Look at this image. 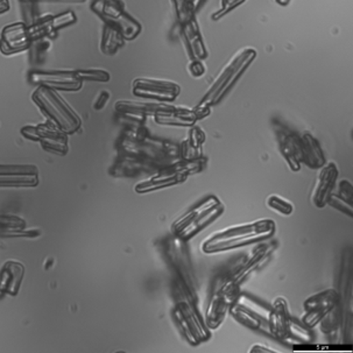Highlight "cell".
I'll use <instances>...</instances> for the list:
<instances>
[{
	"instance_id": "f546056e",
	"label": "cell",
	"mask_w": 353,
	"mask_h": 353,
	"mask_svg": "<svg viewBox=\"0 0 353 353\" xmlns=\"http://www.w3.org/2000/svg\"><path fill=\"white\" fill-rule=\"evenodd\" d=\"M74 21H75V17H74L72 12H68L65 14H61L53 18V20L50 21V26L53 28H60V27L65 26V25H69V23H74Z\"/></svg>"
},
{
	"instance_id": "e0dca14e",
	"label": "cell",
	"mask_w": 353,
	"mask_h": 353,
	"mask_svg": "<svg viewBox=\"0 0 353 353\" xmlns=\"http://www.w3.org/2000/svg\"><path fill=\"white\" fill-rule=\"evenodd\" d=\"M30 32L23 23H14L5 28L0 40V49L4 54H14L28 48Z\"/></svg>"
},
{
	"instance_id": "9c48e42d",
	"label": "cell",
	"mask_w": 353,
	"mask_h": 353,
	"mask_svg": "<svg viewBox=\"0 0 353 353\" xmlns=\"http://www.w3.org/2000/svg\"><path fill=\"white\" fill-rule=\"evenodd\" d=\"M339 293L337 290H327L316 294L305 302V315L302 321L305 327H315L332 309L339 305Z\"/></svg>"
},
{
	"instance_id": "8fae6325",
	"label": "cell",
	"mask_w": 353,
	"mask_h": 353,
	"mask_svg": "<svg viewBox=\"0 0 353 353\" xmlns=\"http://www.w3.org/2000/svg\"><path fill=\"white\" fill-rule=\"evenodd\" d=\"M133 92L141 97H150L172 102L180 94V88L175 83L158 81V79H137L133 84Z\"/></svg>"
},
{
	"instance_id": "277c9868",
	"label": "cell",
	"mask_w": 353,
	"mask_h": 353,
	"mask_svg": "<svg viewBox=\"0 0 353 353\" xmlns=\"http://www.w3.org/2000/svg\"><path fill=\"white\" fill-rule=\"evenodd\" d=\"M33 98L46 114H48L52 121H55L57 128L64 133H72L81 128L82 123L79 116L49 88H39Z\"/></svg>"
},
{
	"instance_id": "ffe728a7",
	"label": "cell",
	"mask_w": 353,
	"mask_h": 353,
	"mask_svg": "<svg viewBox=\"0 0 353 353\" xmlns=\"http://www.w3.org/2000/svg\"><path fill=\"white\" fill-rule=\"evenodd\" d=\"M302 152H303V162L312 168L319 170L325 165V155L319 141L312 134H305L301 139Z\"/></svg>"
},
{
	"instance_id": "f1b7e54d",
	"label": "cell",
	"mask_w": 353,
	"mask_h": 353,
	"mask_svg": "<svg viewBox=\"0 0 353 353\" xmlns=\"http://www.w3.org/2000/svg\"><path fill=\"white\" fill-rule=\"evenodd\" d=\"M81 79H88V81H101V82H108L110 79L109 72H103V70H79L76 72Z\"/></svg>"
},
{
	"instance_id": "8d00e7d4",
	"label": "cell",
	"mask_w": 353,
	"mask_h": 353,
	"mask_svg": "<svg viewBox=\"0 0 353 353\" xmlns=\"http://www.w3.org/2000/svg\"><path fill=\"white\" fill-rule=\"evenodd\" d=\"M276 1H278L279 4L281 5H287L290 3V0H276Z\"/></svg>"
},
{
	"instance_id": "4dcf8cb0",
	"label": "cell",
	"mask_w": 353,
	"mask_h": 353,
	"mask_svg": "<svg viewBox=\"0 0 353 353\" xmlns=\"http://www.w3.org/2000/svg\"><path fill=\"white\" fill-rule=\"evenodd\" d=\"M245 0H222V8L221 11H218L216 14L212 15L214 19H218L219 17L225 14L228 12L231 11L233 8H237L241 3H244Z\"/></svg>"
},
{
	"instance_id": "e575fe53",
	"label": "cell",
	"mask_w": 353,
	"mask_h": 353,
	"mask_svg": "<svg viewBox=\"0 0 353 353\" xmlns=\"http://www.w3.org/2000/svg\"><path fill=\"white\" fill-rule=\"evenodd\" d=\"M10 10V1L8 0H0V14Z\"/></svg>"
},
{
	"instance_id": "6da1fadb",
	"label": "cell",
	"mask_w": 353,
	"mask_h": 353,
	"mask_svg": "<svg viewBox=\"0 0 353 353\" xmlns=\"http://www.w3.org/2000/svg\"><path fill=\"white\" fill-rule=\"evenodd\" d=\"M274 232L275 222L268 218L243 225L230 226L204 241L202 250L205 253L230 251L256 241H266Z\"/></svg>"
},
{
	"instance_id": "484cf974",
	"label": "cell",
	"mask_w": 353,
	"mask_h": 353,
	"mask_svg": "<svg viewBox=\"0 0 353 353\" xmlns=\"http://www.w3.org/2000/svg\"><path fill=\"white\" fill-rule=\"evenodd\" d=\"M173 1L175 8H176L177 19L181 25L194 19L192 18L194 10H192L190 0H173Z\"/></svg>"
},
{
	"instance_id": "1f68e13d",
	"label": "cell",
	"mask_w": 353,
	"mask_h": 353,
	"mask_svg": "<svg viewBox=\"0 0 353 353\" xmlns=\"http://www.w3.org/2000/svg\"><path fill=\"white\" fill-rule=\"evenodd\" d=\"M109 94L106 92V91H104V92H102L101 94V96H99V98H98L97 103H96V105H94V108L97 110H101L105 106L106 102H108V99H109Z\"/></svg>"
},
{
	"instance_id": "8992f818",
	"label": "cell",
	"mask_w": 353,
	"mask_h": 353,
	"mask_svg": "<svg viewBox=\"0 0 353 353\" xmlns=\"http://www.w3.org/2000/svg\"><path fill=\"white\" fill-rule=\"evenodd\" d=\"M230 312L237 319L239 323L253 330H268V312L270 308L263 305L258 301L251 297L239 294L233 305L230 308Z\"/></svg>"
},
{
	"instance_id": "30bf717a",
	"label": "cell",
	"mask_w": 353,
	"mask_h": 353,
	"mask_svg": "<svg viewBox=\"0 0 353 353\" xmlns=\"http://www.w3.org/2000/svg\"><path fill=\"white\" fill-rule=\"evenodd\" d=\"M23 136L28 139L40 141L46 150L55 153H67V136L62 130L52 124L39 125L23 128Z\"/></svg>"
},
{
	"instance_id": "9a60e30c",
	"label": "cell",
	"mask_w": 353,
	"mask_h": 353,
	"mask_svg": "<svg viewBox=\"0 0 353 353\" xmlns=\"http://www.w3.org/2000/svg\"><path fill=\"white\" fill-rule=\"evenodd\" d=\"M339 176L337 165L334 162L324 165L316 180L315 188L312 192V202L317 208H323L327 205V199L334 192L336 181Z\"/></svg>"
},
{
	"instance_id": "74e56055",
	"label": "cell",
	"mask_w": 353,
	"mask_h": 353,
	"mask_svg": "<svg viewBox=\"0 0 353 353\" xmlns=\"http://www.w3.org/2000/svg\"><path fill=\"white\" fill-rule=\"evenodd\" d=\"M60 1H65V0H60ZM67 1H82V0H67Z\"/></svg>"
},
{
	"instance_id": "5bb4252c",
	"label": "cell",
	"mask_w": 353,
	"mask_h": 353,
	"mask_svg": "<svg viewBox=\"0 0 353 353\" xmlns=\"http://www.w3.org/2000/svg\"><path fill=\"white\" fill-rule=\"evenodd\" d=\"M276 133H278L280 150L282 155L285 157V161L294 172L300 170L301 163L303 162L301 139H299V137L294 134L293 132H290L281 125L276 128Z\"/></svg>"
},
{
	"instance_id": "7a4b0ae2",
	"label": "cell",
	"mask_w": 353,
	"mask_h": 353,
	"mask_svg": "<svg viewBox=\"0 0 353 353\" xmlns=\"http://www.w3.org/2000/svg\"><path fill=\"white\" fill-rule=\"evenodd\" d=\"M224 211V205L217 196H208L201 203L192 208L174 222V236L181 241H188L199 231L216 221Z\"/></svg>"
},
{
	"instance_id": "2e32d148",
	"label": "cell",
	"mask_w": 353,
	"mask_h": 353,
	"mask_svg": "<svg viewBox=\"0 0 353 353\" xmlns=\"http://www.w3.org/2000/svg\"><path fill=\"white\" fill-rule=\"evenodd\" d=\"M32 81L41 87L61 90H79L82 87V79L75 72H35L32 75Z\"/></svg>"
},
{
	"instance_id": "52a82bcc",
	"label": "cell",
	"mask_w": 353,
	"mask_h": 353,
	"mask_svg": "<svg viewBox=\"0 0 353 353\" xmlns=\"http://www.w3.org/2000/svg\"><path fill=\"white\" fill-rule=\"evenodd\" d=\"M184 243L185 241H181L176 237L170 239L168 244L165 246V254L174 271L176 272L179 281L185 287L188 293L197 300L194 268L190 263L188 250L185 248Z\"/></svg>"
},
{
	"instance_id": "d6a6232c",
	"label": "cell",
	"mask_w": 353,
	"mask_h": 353,
	"mask_svg": "<svg viewBox=\"0 0 353 353\" xmlns=\"http://www.w3.org/2000/svg\"><path fill=\"white\" fill-rule=\"evenodd\" d=\"M190 69H192V72L195 76H201L204 72V68L202 67V64L197 62V61H195V62L192 64Z\"/></svg>"
},
{
	"instance_id": "4fadbf2b",
	"label": "cell",
	"mask_w": 353,
	"mask_h": 353,
	"mask_svg": "<svg viewBox=\"0 0 353 353\" xmlns=\"http://www.w3.org/2000/svg\"><path fill=\"white\" fill-rule=\"evenodd\" d=\"M233 302L234 301L224 292L221 285L214 281L208 305L207 316L204 319L209 329H217L222 324Z\"/></svg>"
},
{
	"instance_id": "7402d4cb",
	"label": "cell",
	"mask_w": 353,
	"mask_h": 353,
	"mask_svg": "<svg viewBox=\"0 0 353 353\" xmlns=\"http://www.w3.org/2000/svg\"><path fill=\"white\" fill-rule=\"evenodd\" d=\"M182 27H183V37L187 40L189 49H190L195 59H204L207 57V50H205L202 38L199 35L195 21L190 20L188 23H183Z\"/></svg>"
},
{
	"instance_id": "ac0fdd59",
	"label": "cell",
	"mask_w": 353,
	"mask_h": 353,
	"mask_svg": "<svg viewBox=\"0 0 353 353\" xmlns=\"http://www.w3.org/2000/svg\"><path fill=\"white\" fill-rule=\"evenodd\" d=\"M23 276V266L21 263L8 261L0 273V297L4 294L17 295Z\"/></svg>"
},
{
	"instance_id": "44dd1931",
	"label": "cell",
	"mask_w": 353,
	"mask_h": 353,
	"mask_svg": "<svg viewBox=\"0 0 353 353\" xmlns=\"http://www.w3.org/2000/svg\"><path fill=\"white\" fill-rule=\"evenodd\" d=\"M339 187V192H331L327 204L337 208L339 210L352 217V185L349 181L343 180L341 181Z\"/></svg>"
},
{
	"instance_id": "836d02e7",
	"label": "cell",
	"mask_w": 353,
	"mask_h": 353,
	"mask_svg": "<svg viewBox=\"0 0 353 353\" xmlns=\"http://www.w3.org/2000/svg\"><path fill=\"white\" fill-rule=\"evenodd\" d=\"M250 352H275V350L268 349V347H263V345L260 346V344H256V345L251 347Z\"/></svg>"
},
{
	"instance_id": "83f0119b",
	"label": "cell",
	"mask_w": 353,
	"mask_h": 353,
	"mask_svg": "<svg viewBox=\"0 0 353 353\" xmlns=\"http://www.w3.org/2000/svg\"><path fill=\"white\" fill-rule=\"evenodd\" d=\"M0 175H38L34 165H0Z\"/></svg>"
},
{
	"instance_id": "d4e9b609",
	"label": "cell",
	"mask_w": 353,
	"mask_h": 353,
	"mask_svg": "<svg viewBox=\"0 0 353 353\" xmlns=\"http://www.w3.org/2000/svg\"><path fill=\"white\" fill-rule=\"evenodd\" d=\"M38 175H0V187H34Z\"/></svg>"
},
{
	"instance_id": "d6986e66",
	"label": "cell",
	"mask_w": 353,
	"mask_h": 353,
	"mask_svg": "<svg viewBox=\"0 0 353 353\" xmlns=\"http://www.w3.org/2000/svg\"><path fill=\"white\" fill-rule=\"evenodd\" d=\"M187 179V174L182 170H174V172H162L157 176H153L150 180L143 181L136 185V192L139 194L154 192L157 189L165 188L174 184L181 183Z\"/></svg>"
},
{
	"instance_id": "cb8c5ba5",
	"label": "cell",
	"mask_w": 353,
	"mask_h": 353,
	"mask_svg": "<svg viewBox=\"0 0 353 353\" xmlns=\"http://www.w3.org/2000/svg\"><path fill=\"white\" fill-rule=\"evenodd\" d=\"M121 46H123V35L121 34V32L108 23L103 34V50L106 54H113Z\"/></svg>"
},
{
	"instance_id": "d590c367",
	"label": "cell",
	"mask_w": 353,
	"mask_h": 353,
	"mask_svg": "<svg viewBox=\"0 0 353 353\" xmlns=\"http://www.w3.org/2000/svg\"><path fill=\"white\" fill-rule=\"evenodd\" d=\"M203 0H190V3H192V10H196V8H199V4L202 3Z\"/></svg>"
},
{
	"instance_id": "603a6c76",
	"label": "cell",
	"mask_w": 353,
	"mask_h": 353,
	"mask_svg": "<svg viewBox=\"0 0 353 353\" xmlns=\"http://www.w3.org/2000/svg\"><path fill=\"white\" fill-rule=\"evenodd\" d=\"M172 108L173 106L165 105V104H145V103L138 102H118L116 105V109L119 112L139 113V114H145V113L157 114L161 111L170 110Z\"/></svg>"
},
{
	"instance_id": "ba28073f",
	"label": "cell",
	"mask_w": 353,
	"mask_h": 353,
	"mask_svg": "<svg viewBox=\"0 0 353 353\" xmlns=\"http://www.w3.org/2000/svg\"><path fill=\"white\" fill-rule=\"evenodd\" d=\"M92 8L106 23L119 30L123 38L133 39L139 34V23L125 13L118 0H97Z\"/></svg>"
},
{
	"instance_id": "7c38bea8",
	"label": "cell",
	"mask_w": 353,
	"mask_h": 353,
	"mask_svg": "<svg viewBox=\"0 0 353 353\" xmlns=\"http://www.w3.org/2000/svg\"><path fill=\"white\" fill-rule=\"evenodd\" d=\"M288 303L283 297H276L274 302L270 307L268 312V330L270 334L280 339H285L290 337V324H292Z\"/></svg>"
},
{
	"instance_id": "3957f363",
	"label": "cell",
	"mask_w": 353,
	"mask_h": 353,
	"mask_svg": "<svg viewBox=\"0 0 353 353\" xmlns=\"http://www.w3.org/2000/svg\"><path fill=\"white\" fill-rule=\"evenodd\" d=\"M179 287L180 299L177 300L173 310L174 319L187 341L192 345H199L210 337V330L196 309L197 300L188 293V290H185L180 281Z\"/></svg>"
},
{
	"instance_id": "5b68a950",
	"label": "cell",
	"mask_w": 353,
	"mask_h": 353,
	"mask_svg": "<svg viewBox=\"0 0 353 353\" xmlns=\"http://www.w3.org/2000/svg\"><path fill=\"white\" fill-rule=\"evenodd\" d=\"M254 57H256V50L253 49H246L241 55H238L219 75L217 81L199 106L210 108L211 105L219 102L221 98L230 90L233 83L236 82V79L241 76V72L248 68V64Z\"/></svg>"
},
{
	"instance_id": "4316f807",
	"label": "cell",
	"mask_w": 353,
	"mask_h": 353,
	"mask_svg": "<svg viewBox=\"0 0 353 353\" xmlns=\"http://www.w3.org/2000/svg\"><path fill=\"white\" fill-rule=\"evenodd\" d=\"M267 204H268V207L274 209L280 214H285V216H290V214H293V204L290 203V201L282 199L280 196H270L267 199Z\"/></svg>"
}]
</instances>
